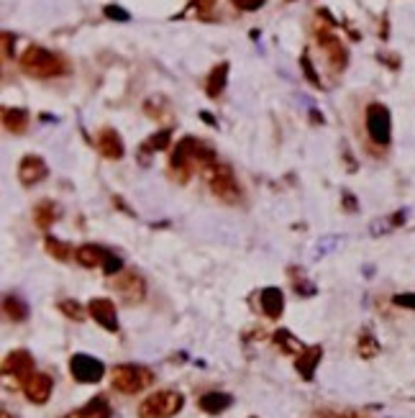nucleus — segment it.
Instances as JSON below:
<instances>
[{
	"instance_id": "7",
	"label": "nucleus",
	"mask_w": 415,
	"mask_h": 418,
	"mask_svg": "<svg viewBox=\"0 0 415 418\" xmlns=\"http://www.w3.org/2000/svg\"><path fill=\"white\" fill-rule=\"evenodd\" d=\"M70 372L77 382H82V385H93V382H100L103 380V375H105V364L90 354H75L70 359Z\"/></svg>"
},
{
	"instance_id": "33",
	"label": "nucleus",
	"mask_w": 415,
	"mask_h": 418,
	"mask_svg": "<svg viewBox=\"0 0 415 418\" xmlns=\"http://www.w3.org/2000/svg\"><path fill=\"white\" fill-rule=\"evenodd\" d=\"M13 41H16V39H13V33H8V31L3 33V54H6V57L13 54Z\"/></svg>"
},
{
	"instance_id": "16",
	"label": "nucleus",
	"mask_w": 415,
	"mask_h": 418,
	"mask_svg": "<svg viewBox=\"0 0 415 418\" xmlns=\"http://www.w3.org/2000/svg\"><path fill=\"white\" fill-rule=\"evenodd\" d=\"M323 359V349L321 347H310V349H303L298 357H295V370L300 372V378L303 380H313L315 375V367H318V362Z\"/></svg>"
},
{
	"instance_id": "10",
	"label": "nucleus",
	"mask_w": 415,
	"mask_h": 418,
	"mask_svg": "<svg viewBox=\"0 0 415 418\" xmlns=\"http://www.w3.org/2000/svg\"><path fill=\"white\" fill-rule=\"evenodd\" d=\"M47 174H49L47 162H44L41 157H36V154L24 157L21 159V165H18V180H21V185H26V188L39 185L41 180H47Z\"/></svg>"
},
{
	"instance_id": "34",
	"label": "nucleus",
	"mask_w": 415,
	"mask_h": 418,
	"mask_svg": "<svg viewBox=\"0 0 415 418\" xmlns=\"http://www.w3.org/2000/svg\"><path fill=\"white\" fill-rule=\"evenodd\" d=\"M213 6H216V0H195V8L200 10V13H208Z\"/></svg>"
},
{
	"instance_id": "9",
	"label": "nucleus",
	"mask_w": 415,
	"mask_h": 418,
	"mask_svg": "<svg viewBox=\"0 0 415 418\" xmlns=\"http://www.w3.org/2000/svg\"><path fill=\"white\" fill-rule=\"evenodd\" d=\"M169 167L174 170L177 180L188 182L190 172L195 170V167H193V136H185V139H180V142H177V147L172 149V159H169Z\"/></svg>"
},
{
	"instance_id": "8",
	"label": "nucleus",
	"mask_w": 415,
	"mask_h": 418,
	"mask_svg": "<svg viewBox=\"0 0 415 418\" xmlns=\"http://www.w3.org/2000/svg\"><path fill=\"white\" fill-rule=\"evenodd\" d=\"M3 375L18 380V382H26V380L33 375V357L29 354L26 349L10 352V354L3 359Z\"/></svg>"
},
{
	"instance_id": "4",
	"label": "nucleus",
	"mask_w": 415,
	"mask_h": 418,
	"mask_svg": "<svg viewBox=\"0 0 415 418\" xmlns=\"http://www.w3.org/2000/svg\"><path fill=\"white\" fill-rule=\"evenodd\" d=\"M205 177H208V185H211L213 195L220 197L223 203H236L241 197V188L234 177V170L226 165H213L211 170H205Z\"/></svg>"
},
{
	"instance_id": "18",
	"label": "nucleus",
	"mask_w": 415,
	"mask_h": 418,
	"mask_svg": "<svg viewBox=\"0 0 415 418\" xmlns=\"http://www.w3.org/2000/svg\"><path fill=\"white\" fill-rule=\"evenodd\" d=\"M64 418H110V405L105 398H93L90 403H85L82 408L72 410Z\"/></svg>"
},
{
	"instance_id": "3",
	"label": "nucleus",
	"mask_w": 415,
	"mask_h": 418,
	"mask_svg": "<svg viewBox=\"0 0 415 418\" xmlns=\"http://www.w3.org/2000/svg\"><path fill=\"white\" fill-rule=\"evenodd\" d=\"M154 382L149 367L144 364H118L113 370V390L123 395H136Z\"/></svg>"
},
{
	"instance_id": "27",
	"label": "nucleus",
	"mask_w": 415,
	"mask_h": 418,
	"mask_svg": "<svg viewBox=\"0 0 415 418\" xmlns=\"http://www.w3.org/2000/svg\"><path fill=\"white\" fill-rule=\"evenodd\" d=\"M379 354V341L372 336L369 331H361L359 336V357H364V359H372V357Z\"/></svg>"
},
{
	"instance_id": "5",
	"label": "nucleus",
	"mask_w": 415,
	"mask_h": 418,
	"mask_svg": "<svg viewBox=\"0 0 415 418\" xmlns=\"http://www.w3.org/2000/svg\"><path fill=\"white\" fill-rule=\"evenodd\" d=\"M367 134L379 147H387L392 139V116L382 103H372L367 108Z\"/></svg>"
},
{
	"instance_id": "19",
	"label": "nucleus",
	"mask_w": 415,
	"mask_h": 418,
	"mask_svg": "<svg viewBox=\"0 0 415 418\" xmlns=\"http://www.w3.org/2000/svg\"><path fill=\"white\" fill-rule=\"evenodd\" d=\"M228 70H231V64L228 62H220L218 67H213V72L208 75V82H205V93L211 95V98H218L228 85Z\"/></svg>"
},
{
	"instance_id": "20",
	"label": "nucleus",
	"mask_w": 415,
	"mask_h": 418,
	"mask_svg": "<svg viewBox=\"0 0 415 418\" xmlns=\"http://www.w3.org/2000/svg\"><path fill=\"white\" fill-rule=\"evenodd\" d=\"M29 111L26 108H3V126L8 128L10 134H24L29 128Z\"/></svg>"
},
{
	"instance_id": "26",
	"label": "nucleus",
	"mask_w": 415,
	"mask_h": 418,
	"mask_svg": "<svg viewBox=\"0 0 415 418\" xmlns=\"http://www.w3.org/2000/svg\"><path fill=\"white\" fill-rule=\"evenodd\" d=\"M274 341H277V344H280V347H282L287 354H300V352L305 349L298 339H295V336H292L290 331H285V329H282V331L274 334Z\"/></svg>"
},
{
	"instance_id": "31",
	"label": "nucleus",
	"mask_w": 415,
	"mask_h": 418,
	"mask_svg": "<svg viewBox=\"0 0 415 418\" xmlns=\"http://www.w3.org/2000/svg\"><path fill=\"white\" fill-rule=\"evenodd\" d=\"M392 303L400 308H407V311H415V292H400L392 298Z\"/></svg>"
},
{
	"instance_id": "11",
	"label": "nucleus",
	"mask_w": 415,
	"mask_h": 418,
	"mask_svg": "<svg viewBox=\"0 0 415 418\" xmlns=\"http://www.w3.org/2000/svg\"><path fill=\"white\" fill-rule=\"evenodd\" d=\"M52 390H54V380L49 378V375H44V372H33L31 378L24 382V393L29 398V403H33V405H44L49 401Z\"/></svg>"
},
{
	"instance_id": "12",
	"label": "nucleus",
	"mask_w": 415,
	"mask_h": 418,
	"mask_svg": "<svg viewBox=\"0 0 415 418\" xmlns=\"http://www.w3.org/2000/svg\"><path fill=\"white\" fill-rule=\"evenodd\" d=\"M87 313L95 318V324H100L105 331H118V313H116V306H113V300L108 298H93L90 300V306H87Z\"/></svg>"
},
{
	"instance_id": "15",
	"label": "nucleus",
	"mask_w": 415,
	"mask_h": 418,
	"mask_svg": "<svg viewBox=\"0 0 415 418\" xmlns=\"http://www.w3.org/2000/svg\"><path fill=\"white\" fill-rule=\"evenodd\" d=\"M95 144H98V151H100L105 159H121L126 154L123 139H121L118 131H113V128H103Z\"/></svg>"
},
{
	"instance_id": "14",
	"label": "nucleus",
	"mask_w": 415,
	"mask_h": 418,
	"mask_svg": "<svg viewBox=\"0 0 415 418\" xmlns=\"http://www.w3.org/2000/svg\"><path fill=\"white\" fill-rule=\"evenodd\" d=\"M108 249H103V246L98 244H82L75 249V260H77V264H82V267L93 269V267H105L110 260Z\"/></svg>"
},
{
	"instance_id": "25",
	"label": "nucleus",
	"mask_w": 415,
	"mask_h": 418,
	"mask_svg": "<svg viewBox=\"0 0 415 418\" xmlns=\"http://www.w3.org/2000/svg\"><path fill=\"white\" fill-rule=\"evenodd\" d=\"M44 246H47V252L52 254L54 260H59V262H67L72 257V252H75V249H72L67 241H59V239H52V237L47 239V244H44Z\"/></svg>"
},
{
	"instance_id": "21",
	"label": "nucleus",
	"mask_w": 415,
	"mask_h": 418,
	"mask_svg": "<svg viewBox=\"0 0 415 418\" xmlns=\"http://www.w3.org/2000/svg\"><path fill=\"white\" fill-rule=\"evenodd\" d=\"M231 403H234V398L228 393H205L203 398L197 401V405H200V410H205V413L218 416V413H223L226 408H231Z\"/></svg>"
},
{
	"instance_id": "1",
	"label": "nucleus",
	"mask_w": 415,
	"mask_h": 418,
	"mask_svg": "<svg viewBox=\"0 0 415 418\" xmlns=\"http://www.w3.org/2000/svg\"><path fill=\"white\" fill-rule=\"evenodd\" d=\"M21 67H24L26 75H31V77H39V80H49V77H59L67 72L64 62L54 52H49L44 47H29L21 54Z\"/></svg>"
},
{
	"instance_id": "29",
	"label": "nucleus",
	"mask_w": 415,
	"mask_h": 418,
	"mask_svg": "<svg viewBox=\"0 0 415 418\" xmlns=\"http://www.w3.org/2000/svg\"><path fill=\"white\" fill-rule=\"evenodd\" d=\"M300 67H303V72H305V77L310 80V82H313L315 87H323V85H321V75L315 72L313 62H310V57H308V54L300 57Z\"/></svg>"
},
{
	"instance_id": "36",
	"label": "nucleus",
	"mask_w": 415,
	"mask_h": 418,
	"mask_svg": "<svg viewBox=\"0 0 415 418\" xmlns=\"http://www.w3.org/2000/svg\"><path fill=\"white\" fill-rule=\"evenodd\" d=\"M251 418H257V416H251Z\"/></svg>"
},
{
	"instance_id": "30",
	"label": "nucleus",
	"mask_w": 415,
	"mask_h": 418,
	"mask_svg": "<svg viewBox=\"0 0 415 418\" xmlns=\"http://www.w3.org/2000/svg\"><path fill=\"white\" fill-rule=\"evenodd\" d=\"M103 13H105V18H110V21H121V24H126V21H131V13L123 8H118V6H105L103 8Z\"/></svg>"
},
{
	"instance_id": "23",
	"label": "nucleus",
	"mask_w": 415,
	"mask_h": 418,
	"mask_svg": "<svg viewBox=\"0 0 415 418\" xmlns=\"http://www.w3.org/2000/svg\"><path fill=\"white\" fill-rule=\"evenodd\" d=\"M3 311H6V316L10 321H24L29 316V308H26V303L18 295H8V298L3 300Z\"/></svg>"
},
{
	"instance_id": "32",
	"label": "nucleus",
	"mask_w": 415,
	"mask_h": 418,
	"mask_svg": "<svg viewBox=\"0 0 415 418\" xmlns=\"http://www.w3.org/2000/svg\"><path fill=\"white\" fill-rule=\"evenodd\" d=\"M236 8H241V10H257L264 6V0H231Z\"/></svg>"
},
{
	"instance_id": "22",
	"label": "nucleus",
	"mask_w": 415,
	"mask_h": 418,
	"mask_svg": "<svg viewBox=\"0 0 415 418\" xmlns=\"http://www.w3.org/2000/svg\"><path fill=\"white\" fill-rule=\"evenodd\" d=\"M56 205L52 200H41L36 208H33V221L39 229H52V223L56 221Z\"/></svg>"
},
{
	"instance_id": "6",
	"label": "nucleus",
	"mask_w": 415,
	"mask_h": 418,
	"mask_svg": "<svg viewBox=\"0 0 415 418\" xmlns=\"http://www.w3.org/2000/svg\"><path fill=\"white\" fill-rule=\"evenodd\" d=\"M113 288L121 292V298L128 303V306H136L146 298V283H144L142 275H136L133 269H121L116 277H113Z\"/></svg>"
},
{
	"instance_id": "2",
	"label": "nucleus",
	"mask_w": 415,
	"mask_h": 418,
	"mask_svg": "<svg viewBox=\"0 0 415 418\" xmlns=\"http://www.w3.org/2000/svg\"><path fill=\"white\" fill-rule=\"evenodd\" d=\"M185 405V395L177 390H157L139 405V418H174Z\"/></svg>"
},
{
	"instance_id": "35",
	"label": "nucleus",
	"mask_w": 415,
	"mask_h": 418,
	"mask_svg": "<svg viewBox=\"0 0 415 418\" xmlns=\"http://www.w3.org/2000/svg\"><path fill=\"white\" fill-rule=\"evenodd\" d=\"M0 418H13V416H10L8 410H3V413H0Z\"/></svg>"
},
{
	"instance_id": "17",
	"label": "nucleus",
	"mask_w": 415,
	"mask_h": 418,
	"mask_svg": "<svg viewBox=\"0 0 415 418\" xmlns=\"http://www.w3.org/2000/svg\"><path fill=\"white\" fill-rule=\"evenodd\" d=\"M259 303L266 318H280L285 311V292L280 288H264L259 295Z\"/></svg>"
},
{
	"instance_id": "28",
	"label": "nucleus",
	"mask_w": 415,
	"mask_h": 418,
	"mask_svg": "<svg viewBox=\"0 0 415 418\" xmlns=\"http://www.w3.org/2000/svg\"><path fill=\"white\" fill-rule=\"evenodd\" d=\"M59 311H62L67 318H72V321H85V308L80 306L77 300H62V303H59Z\"/></svg>"
},
{
	"instance_id": "13",
	"label": "nucleus",
	"mask_w": 415,
	"mask_h": 418,
	"mask_svg": "<svg viewBox=\"0 0 415 418\" xmlns=\"http://www.w3.org/2000/svg\"><path fill=\"white\" fill-rule=\"evenodd\" d=\"M318 44L323 47L326 57H329V62L336 67V70H344L346 62H349V52H346L344 41L333 36L331 31H318Z\"/></svg>"
},
{
	"instance_id": "24",
	"label": "nucleus",
	"mask_w": 415,
	"mask_h": 418,
	"mask_svg": "<svg viewBox=\"0 0 415 418\" xmlns=\"http://www.w3.org/2000/svg\"><path fill=\"white\" fill-rule=\"evenodd\" d=\"M169 142H172V131H169V128H162V131H157L154 136L146 139V144H144L142 149L144 151H165V149H169Z\"/></svg>"
}]
</instances>
